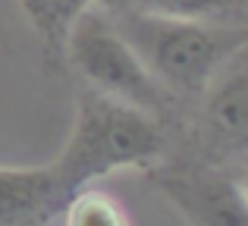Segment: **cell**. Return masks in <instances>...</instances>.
<instances>
[{"mask_svg":"<svg viewBox=\"0 0 248 226\" xmlns=\"http://www.w3.org/2000/svg\"><path fill=\"white\" fill-rule=\"evenodd\" d=\"M113 6L116 0H13L25 31L31 35L35 47L41 50L44 63H63V47L73 22L88 6Z\"/></svg>","mask_w":248,"mask_h":226,"instance_id":"7","label":"cell"},{"mask_svg":"<svg viewBox=\"0 0 248 226\" xmlns=\"http://www.w3.org/2000/svg\"><path fill=\"white\" fill-rule=\"evenodd\" d=\"M110 16L170 98H201L217 69L248 41V25L232 22L160 16L120 3L110 6Z\"/></svg>","mask_w":248,"mask_h":226,"instance_id":"2","label":"cell"},{"mask_svg":"<svg viewBox=\"0 0 248 226\" xmlns=\"http://www.w3.org/2000/svg\"><path fill=\"white\" fill-rule=\"evenodd\" d=\"M63 63H69L88 82V88L135 104L160 120L173 104V98L157 85V79L132 50V44L116 29L110 6H88L73 22L63 47Z\"/></svg>","mask_w":248,"mask_h":226,"instance_id":"3","label":"cell"},{"mask_svg":"<svg viewBox=\"0 0 248 226\" xmlns=\"http://www.w3.org/2000/svg\"><path fill=\"white\" fill-rule=\"evenodd\" d=\"M232 185H236L239 198H242V201H245V208H248V160L242 164V170L236 173V179H232Z\"/></svg>","mask_w":248,"mask_h":226,"instance_id":"10","label":"cell"},{"mask_svg":"<svg viewBox=\"0 0 248 226\" xmlns=\"http://www.w3.org/2000/svg\"><path fill=\"white\" fill-rule=\"evenodd\" d=\"M120 6L160 16H186V19H211V22L248 25V0H116Z\"/></svg>","mask_w":248,"mask_h":226,"instance_id":"9","label":"cell"},{"mask_svg":"<svg viewBox=\"0 0 248 226\" xmlns=\"http://www.w3.org/2000/svg\"><path fill=\"white\" fill-rule=\"evenodd\" d=\"M54 166H0V226H38L63 208Z\"/></svg>","mask_w":248,"mask_h":226,"instance_id":"6","label":"cell"},{"mask_svg":"<svg viewBox=\"0 0 248 226\" xmlns=\"http://www.w3.org/2000/svg\"><path fill=\"white\" fill-rule=\"evenodd\" d=\"M167 151L164 120L135 104L85 88L76 101V120L63 151L57 154L54 176L63 195L120 170L154 166Z\"/></svg>","mask_w":248,"mask_h":226,"instance_id":"1","label":"cell"},{"mask_svg":"<svg viewBox=\"0 0 248 226\" xmlns=\"http://www.w3.org/2000/svg\"><path fill=\"white\" fill-rule=\"evenodd\" d=\"M164 192L195 226H248V208L232 179L173 173L164 179Z\"/></svg>","mask_w":248,"mask_h":226,"instance_id":"5","label":"cell"},{"mask_svg":"<svg viewBox=\"0 0 248 226\" xmlns=\"http://www.w3.org/2000/svg\"><path fill=\"white\" fill-rule=\"evenodd\" d=\"M198 132L214 154L248 157V41L201 91Z\"/></svg>","mask_w":248,"mask_h":226,"instance_id":"4","label":"cell"},{"mask_svg":"<svg viewBox=\"0 0 248 226\" xmlns=\"http://www.w3.org/2000/svg\"><path fill=\"white\" fill-rule=\"evenodd\" d=\"M60 226H132V217L116 195L97 185H82L63 201Z\"/></svg>","mask_w":248,"mask_h":226,"instance_id":"8","label":"cell"}]
</instances>
